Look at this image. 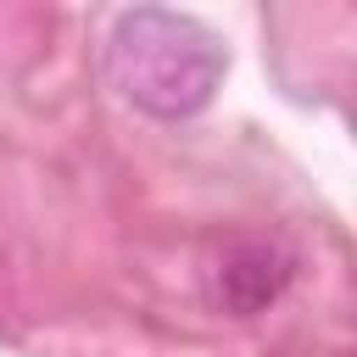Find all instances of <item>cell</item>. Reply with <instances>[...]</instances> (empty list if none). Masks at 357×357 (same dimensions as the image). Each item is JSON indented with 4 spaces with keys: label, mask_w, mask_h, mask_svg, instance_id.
Segmentation results:
<instances>
[{
    "label": "cell",
    "mask_w": 357,
    "mask_h": 357,
    "mask_svg": "<svg viewBox=\"0 0 357 357\" xmlns=\"http://www.w3.org/2000/svg\"><path fill=\"white\" fill-rule=\"evenodd\" d=\"M229 73V50L223 39L173 6H134L112 22L106 39V78L112 89L162 123H184L195 112L212 106V95L223 89Z\"/></svg>",
    "instance_id": "1"
},
{
    "label": "cell",
    "mask_w": 357,
    "mask_h": 357,
    "mask_svg": "<svg viewBox=\"0 0 357 357\" xmlns=\"http://www.w3.org/2000/svg\"><path fill=\"white\" fill-rule=\"evenodd\" d=\"M290 279H296V257L279 240H234L212 268V301L234 318H251L273 307Z\"/></svg>",
    "instance_id": "2"
}]
</instances>
